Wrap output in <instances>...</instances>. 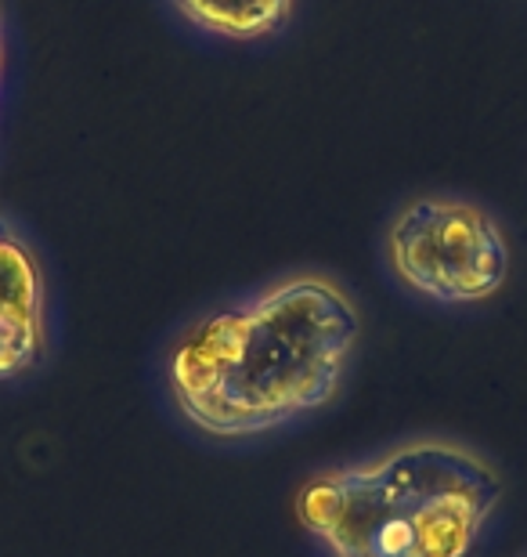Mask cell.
<instances>
[{
    "label": "cell",
    "mask_w": 527,
    "mask_h": 557,
    "mask_svg": "<svg viewBox=\"0 0 527 557\" xmlns=\"http://www.w3.org/2000/svg\"><path fill=\"white\" fill-rule=\"evenodd\" d=\"M357 341L362 311L343 283L278 275L177 330L163 384L196 434L250 442L322 413L351 373Z\"/></svg>",
    "instance_id": "6da1fadb"
},
{
    "label": "cell",
    "mask_w": 527,
    "mask_h": 557,
    "mask_svg": "<svg viewBox=\"0 0 527 557\" xmlns=\"http://www.w3.org/2000/svg\"><path fill=\"white\" fill-rule=\"evenodd\" d=\"M502 496L506 482L485 453L419 434L311 471L293 518L325 557H469Z\"/></svg>",
    "instance_id": "7a4b0ae2"
},
{
    "label": "cell",
    "mask_w": 527,
    "mask_h": 557,
    "mask_svg": "<svg viewBox=\"0 0 527 557\" xmlns=\"http://www.w3.org/2000/svg\"><path fill=\"white\" fill-rule=\"evenodd\" d=\"M384 261L409 294L466 308L502 294L510 239L488 207L463 196H416L387 221Z\"/></svg>",
    "instance_id": "3957f363"
},
{
    "label": "cell",
    "mask_w": 527,
    "mask_h": 557,
    "mask_svg": "<svg viewBox=\"0 0 527 557\" xmlns=\"http://www.w3.org/2000/svg\"><path fill=\"white\" fill-rule=\"evenodd\" d=\"M48 348V275L29 239L0 214V384L37 373Z\"/></svg>",
    "instance_id": "277c9868"
},
{
    "label": "cell",
    "mask_w": 527,
    "mask_h": 557,
    "mask_svg": "<svg viewBox=\"0 0 527 557\" xmlns=\"http://www.w3.org/2000/svg\"><path fill=\"white\" fill-rule=\"evenodd\" d=\"M181 26L224 44L275 40L293 22L297 0H166Z\"/></svg>",
    "instance_id": "5b68a950"
},
{
    "label": "cell",
    "mask_w": 527,
    "mask_h": 557,
    "mask_svg": "<svg viewBox=\"0 0 527 557\" xmlns=\"http://www.w3.org/2000/svg\"><path fill=\"white\" fill-rule=\"evenodd\" d=\"M0 84H4V15H0Z\"/></svg>",
    "instance_id": "8992f818"
}]
</instances>
